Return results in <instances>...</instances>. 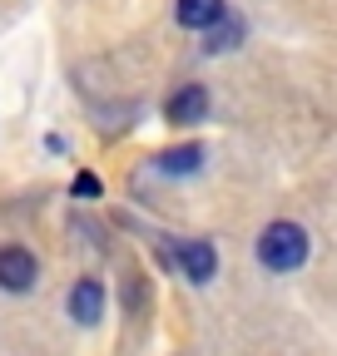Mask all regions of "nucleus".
I'll return each instance as SVG.
<instances>
[{
  "instance_id": "2",
  "label": "nucleus",
  "mask_w": 337,
  "mask_h": 356,
  "mask_svg": "<svg viewBox=\"0 0 337 356\" xmlns=\"http://www.w3.org/2000/svg\"><path fill=\"white\" fill-rule=\"evenodd\" d=\"M40 282V257L25 243H6L0 248V292H30Z\"/></svg>"
},
{
  "instance_id": "4",
  "label": "nucleus",
  "mask_w": 337,
  "mask_h": 356,
  "mask_svg": "<svg viewBox=\"0 0 337 356\" xmlns=\"http://www.w3.org/2000/svg\"><path fill=\"white\" fill-rule=\"evenodd\" d=\"M179 273H184L194 287L214 282V277H219V248L208 243V238H189V243H179Z\"/></svg>"
},
{
  "instance_id": "5",
  "label": "nucleus",
  "mask_w": 337,
  "mask_h": 356,
  "mask_svg": "<svg viewBox=\"0 0 337 356\" xmlns=\"http://www.w3.org/2000/svg\"><path fill=\"white\" fill-rule=\"evenodd\" d=\"M70 317H75V327H100L104 322V282L100 277H79L70 287Z\"/></svg>"
},
{
  "instance_id": "3",
  "label": "nucleus",
  "mask_w": 337,
  "mask_h": 356,
  "mask_svg": "<svg viewBox=\"0 0 337 356\" xmlns=\"http://www.w3.org/2000/svg\"><path fill=\"white\" fill-rule=\"evenodd\" d=\"M203 119H208V89H203V84H184V89H174V95H168L164 124L194 129V124H203Z\"/></svg>"
},
{
  "instance_id": "8",
  "label": "nucleus",
  "mask_w": 337,
  "mask_h": 356,
  "mask_svg": "<svg viewBox=\"0 0 337 356\" xmlns=\"http://www.w3.org/2000/svg\"><path fill=\"white\" fill-rule=\"evenodd\" d=\"M70 193L90 203V198H104V184H100L95 173H75V184H70Z\"/></svg>"
},
{
  "instance_id": "6",
  "label": "nucleus",
  "mask_w": 337,
  "mask_h": 356,
  "mask_svg": "<svg viewBox=\"0 0 337 356\" xmlns=\"http://www.w3.org/2000/svg\"><path fill=\"white\" fill-rule=\"evenodd\" d=\"M224 10H228L224 0H174V20H179L184 30H208V25H219Z\"/></svg>"
},
{
  "instance_id": "7",
  "label": "nucleus",
  "mask_w": 337,
  "mask_h": 356,
  "mask_svg": "<svg viewBox=\"0 0 337 356\" xmlns=\"http://www.w3.org/2000/svg\"><path fill=\"white\" fill-rule=\"evenodd\" d=\"M154 168L159 173H198L203 168V144H179V149H164V154H154Z\"/></svg>"
},
{
  "instance_id": "1",
  "label": "nucleus",
  "mask_w": 337,
  "mask_h": 356,
  "mask_svg": "<svg viewBox=\"0 0 337 356\" xmlns=\"http://www.w3.org/2000/svg\"><path fill=\"white\" fill-rule=\"evenodd\" d=\"M308 252H313L308 228L303 222H288V218H273L258 233V243H253V257H258V267H268V273H298L308 262Z\"/></svg>"
}]
</instances>
